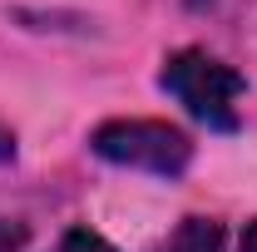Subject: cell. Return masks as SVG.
<instances>
[{"label": "cell", "instance_id": "6da1fadb", "mask_svg": "<svg viewBox=\"0 0 257 252\" xmlns=\"http://www.w3.org/2000/svg\"><path fill=\"white\" fill-rule=\"evenodd\" d=\"M159 84H163V94H173L193 119H203L208 129H223V134L237 129V99L247 89V79L232 64L213 60L208 50H178V55H168Z\"/></svg>", "mask_w": 257, "mask_h": 252}, {"label": "cell", "instance_id": "7a4b0ae2", "mask_svg": "<svg viewBox=\"0 0 257 252\" xmlns=\"http://www.w3.org/2000/svg\"><path fill=\"white\" fill-rule=\"evenodd\" d=\"M89 149L104 163L159 173V178H178L193 163V139L183 129L163 124V119H109V124L94 129Z\"/></svg>", "mask_w": 257, "mask_h": 252}, {"label": "cell", "instance_id": "3957f363", "mask_svg": "<svg viewBox=\"0 0 257 252\" xmlns=\"http://www.w3.org/2000/svg\"><path fill=\"white\" fill-rule=\"evenodd\" d=\"M154 252H223V222L213 218H183L173 227V237L159 242Z\"/></svg>", "mask_w": 257, "mask_h": 252}, {"label": "cell", "instance_id": "277c9868", "mask_svg": "<svg viewBox=\"0 0 257 252\" xmlns=\"http://www.w3.org/2000/svg\"><path fill=\"white\" fill-rule=\"evenodd\" d=\"M60 252H119L109 237H99L94 227H69L60 237Z\"/></svg>", "mask_w": 257, "mask_h": 252}, {"label": "cell", "instance_id": "5b68a950", "mask_svg": "<svg viewBox=\"0 0 257 252\" xmlns=\"http://www.w3.org/2000/svg\"><path fill=\"white\" fill-rule=\"evenodd\" d=\"M237 252H257V218L242 227V242H237Z\"/></svg>", "mask_w": 257, "mask_h": 252}, {"label": "cell", "instance_id": "8992f818", "mask_svg": "<svg viewBox=\"0 0 257 252\" xmlns=\"http://www.w3.org/2000/svg\"><path fill=\"white\" fill-rule=\"evenodd\" d=\"M5 158H15V139H10V134L0 129V163H5Z\"/></svg>", "mask_w": 257, "mask_h": 252}]
</instances>
